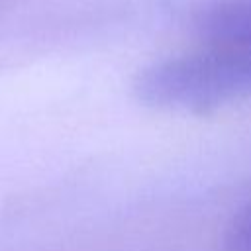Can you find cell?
<instances>
[{"instance_id":"obj_1","label":"cell","mask_w":251,"mask_h":251,"mask_svg":"<svg viewBox=\"0 0 251 251\" xmlns=\"http://www.w3.org/2000/svg\"><path fill=\"white\" fill-rule=\"evenodd\" d=\"M133 92L145 106L204 114L251 98V45L208 43L143 67Z\"/></svg>"},{"instance_id":"obj_2","label":"cell","mask_w":251,"mask_h":251,"mask_svg":"<svg viewBox=\"0 0 251 251\" xmlns=\"http://www.w3.org/2000/svg\"><path fill=\"white\" fill-rule=\"evenodd\" d=\"M198 29L208 43L251 45V0H218L198 18Z\"/></svg>"},{"instance_id":"obj_3","label":"cell","mask_w":251,"mask_h":251,"mask_svg":"<svg viewBox=\"0 0 251 251\" xmlns=\"http://www.w3.org/2000/svg\"><path fill=\"white\" fill-rule=\"evenodd\" d=\"M222 251H251V200L229 220L222 237Z\"/></svg>"}]
</instances>
